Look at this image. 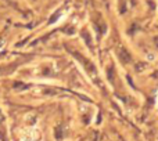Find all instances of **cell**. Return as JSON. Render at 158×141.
Instances as JSON below:
<instances>
[{"label":"cell","mask_w":158,"mask_h":141,"mask_svg":"<svg viewBox=\"0 0 158 141\" xmlns=\"http://www.w3.org/2000/svg\"><path fill=\"white\" fill-rule=\"evenodd\" d=\"M0 122H3V115H2V112H0Z\"/></svg>","instance_id":"cell-4"},{"label":"cell","mask_w":158,"mask_h":141,"mask_svg":"<svg viewBox=\"0 0 158 141\" xmlns=\"http://www.w3.org/2000/svg\"><path fill=\"white\" fill-rule=\"evenodd\" d=\"M118 57H119V60L122 62H129V60H131V55L128 54V51H125V49L118 50Z\"/></svg>","instance_id":"cell-2"},{"label":"cell","mask_w":158,"mask_h":141,"mask_svg":"<svg viewBox=\"0 0 158 141\" xmlns=\"http://www.w3.org/2000/svg\"><path fill=\"white\" fill-rule=\"evenodd\" d=\"M74 55H75V57H77L78 60H79V62H81L82 65L85 66V69L87 70V73H89V75L92 76L93 79H96V80H97V70H96V68H94V66H93L92 64H90L89 61L86 60V58L81 57V55H79V54H77V53H74Z\"/></svg>","instance_id":"cell-1"},{"label":"cell","mask_w":158,"mask_h":141,"mask_svg":"<svg viewBox=\"0 0 158 141\" xmlns=\"http://www.w3.org/2000/svg\"><path fill=\"white\" fill-rule=\"evenodd\" d=\"M14 66H0V75L2 73H6V70H13Z\"/></svg>","instance_id":"cell-3"}]
</instances>
